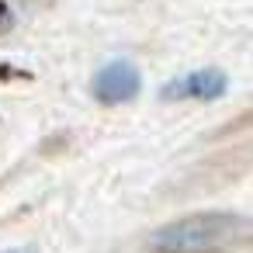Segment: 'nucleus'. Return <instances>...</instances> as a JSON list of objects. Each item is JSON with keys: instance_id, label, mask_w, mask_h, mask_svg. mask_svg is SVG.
I'll use <instances>...</instances> for the list:
<instances>
[{"instance_id": "nucleus-1", "label": "nucleus", "mask_w": 253, "mask_h": 253, "mask_svg": "<svg viewBox=\"0 0 253 253\" xmlns=\"http://www.w3.org/2000/svg\"><path fill=\"white\" fill-rule=\"evenodd\" d=\"M250 222L236 211H198L177 222L160 225L149 236V250L156 253H232L246 246Z\"/></svg>"}, {"instance_id": "nucleus-2", "label": "nucleus", "mask_w": 253, "mask_h": 253, "mask_svg": "<svg viewBox=\"0 0 253 253\" xmlns=\"http://www.w3.org/2000/svg\"><path fill=\"white\" fill-rule=\"evenodd\" d=\"M139 87H142L139 66L128 63V59H115V63L101 66L94 84H90V90H94V97L101 104H125V101H132L139 94Z\"/></svg>"}, {"instance_id": "nucleus-3", "label": "nucleus", "mask_w": 253, "mask_h": 253, "mask_svg": "<svg viewBox=\"0 0 253 253\" xmlns=\"http://www.w3.org/2000/svg\"><path fill=\"white\" fill-rule=\"evenodd\" d=\"M229 90V77L215 66L208 70H194V73H184L170 84L160 87V101H184V97H194V101H218L222 94Z\"/></svg>"}, {"instance_id": "nucleus-4", "label": "nucleus", "mask_w": 253, "mask_h": 253, "mask_svg": "<svg viewBox=\"0 0 253 253\" xmlns=\"http://www.w3.org/2000/svg\"><path fill=\"white\" fill-rule=\"evenodd\" d=\"M7 253H35V250H7Z\"/></svg>"}]
</instances>
